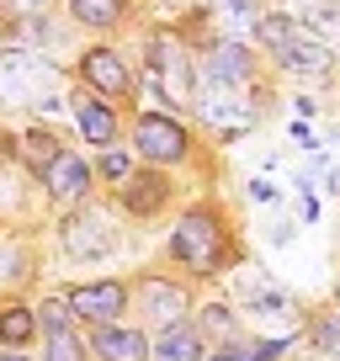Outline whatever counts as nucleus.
<instances>
[{
  "label": "nucleus",
  "instance_id": "nucleus-1",
  "mask_svg": "<svg viewBox=\"0 0 340 361\" xmlns=\"http://www.w3.org/2000/svg\"><path fill=\"white\" fill-rule=\"evenodd\" d=\"M54 85H59V64L54 59H43L27 43H6L0 48V106H6V112H27V106L59 112Z\"/></svg>",
  "mask_w": 340,
  "mask_h": 361
},
{
  "label": "nucleus",
  "instance_id": "nucleus-2",
  "mask_svg": "<svg viewBox=\"0 0 340 361\" xmlns=\"http://www.w3.org/2000/svg\"><path fill=\"white\" fill-rule=\"evenodd\" d=\"M255 37H261V48L287 69V75H303V80L329 75V59L335 54H329L303 22H293V16H261V22H255Z\"/></svg>",
  "mask_w": 340,
  "mask_h": 361
},
{
  "label": "nucleus",
  "instance_id": "nucleus-3",
  "mask_svg": "<svg viewBox=\"0 0 340 361\" xmlns=\"http://www.w3.org/2000/svg\"><path fill=\"white\" fill-rule=\"evenodd\" d=\"M170 255L181 260L186 271H197V276H213V271L224 266V255H229L224 218H218L213 207H192V213H181V224H176V234H170Z\"/></svg>",
  "mask_w": 340,
  "mask_h": 361
},
{
  "label": "nucleus",
  "instance_id": "nucleus-4",
  "mask_svg": "<svg viewBox=\"0 0 340 361\" xmlns=\"http://www.w3.org/2000/svg\"><path fill=\"white\" fill-rule=\"evenodd\" d=\"M133 149L149 159V165H176V159H186V149H192V133L181 128V117L144 112L133 123Z\"/></svg>",
  "mask_w": 340,
  "mask_h": 361
},
{
  "label": "nucleus",
  "instance_id": "nucleus-5",
  "mask_svg": "<svg viewBox=\"0 0 340 361\" xmlns=\"http://www.w3.org/2000/svg\"><path fill=\"white\" fill-rule=\"evenodd\" d=\"M64 250L75 260H96V255H107V250L117 245V228H112V218L102 213V207H80V213H69L64 218Z\"/></svg>",
  "mask_w": 340,
  "mask_h": 361
},
{
  "label": "nucleus",
  "instance_id": "nucleus-6",
  "mask_svg": "<svg viewBox=\"0 0 340 361\" xmlns=\"http://www.w3.org/2000/svg\"><path fill=\"white\" fill-rule=\"evenodd\" d=\"M149 80L159 85V96L170 90V102L192 96V64H186V48L176 37H149Z\"/></svg>",
  "mask_w": 340,
  "mask_h": 361
},
{
  "label": "nucleus",
  "instance_id": "nucleus-7",
  "mask_svg": "<svg viewBox=\"0 0 340 361\" xmlns=\"http://www.w3.org/2000/svg\"><path fill=\"white\" fill-rule=\"evenodd\" d=\"M80 80H85V90L102 96V102L133 90V75H128L123 54H112V48H85V54H80Z\"/></svg>",
  "mask_w": 340,
  "mask_h": 361
},
{
  "label": "nucleus",
  "instance_id": "nucleus-8",
  "mask_svg": "<svg viewBox=\"0 0 340 361\" xmlns=\"http://www.w3.org/2000/svg\"><path fill=\"white\" fill-rule=\"evenodd\" d=\"M123 308H128V287L123 282H85V287L69 293V314L85 319V324H96V329L112 324Z\"/></svg>",
  "mask_w": 340,
  "mask_h": 361
},
{
  "label": "nucleus",
  "instance_id": "nucleus-9",
  "mask_svg": "<svg viewBox=\"0 0 340 361\" xmlns=\"http://www.w3.org/2000/svg\"><path fill=\"white\" fill-rule=\"evenodd\" d=\"M250 75H255V59H250L245 43H213V48H207L202 80H207L213 90H234V85H245Z\"/></svg>",
  "mask_w": 340,
  "mask_h": 361
},
{
  "label": "nucleus",
  "instance_id": "nucleus-10",
  "mask_svg": "<svg viewBox=\"0 0 340 361\" xmlns=\"http://www.w3.org/2000/svg\"><path fill=\"white\" fill-rule=\"evenodd\" d=\"M37 180L48 186V197H54V202H80V197L91 192V165H85L80 154H69V149H64V154H59Z\"/></svg>",
  "mask_w": 340,
  "mask_h": 361
},
{
  "label": "nucleus",
  "instance_id": "nucleus-11",
  "mask_svg": "<svg viewBox=\"0 0 340 361\" xmlns=\"http://www.w3.org/2000/svg\"><path fill=\"white\" fill-rule=\"evenodd\" d=\"M138 303H144V314H154L170 329V324H181V314H186V287L165 282V276H144L138 282Z\"/></svg>",
  "mask_w": 340,
  "mask_h": 361
},
{
  "label": "nucleus",
  "instance_id": "nucleus-12",
  "mask_svg": "<svg viewBox=\"0 0 340 361\" xmlns=\"http://www.w3.org/2000/svg\"><path fill=\"white\" fill-rule=\"evenodd\" d=\"M123 207L128 213H138V218H149V213H159V207L170 202V180L159 176V170H133V176L123 180Z\"/></svg>",
  "mask_w": 340,
  "mask_h": 361
},
{
  "label": "nucleus",
  "instance_id": "nucleus-13",
  "mask_svg": "<svg viewBox=\"0 0 340 361\" xmlns=\"http://www.w3.org/2000/svg\"><path fill=\"white\" fill-rule=\"evenodd\" d=\"M202 117H207L224 138H239L250 123H255V106L239 102V96H229V90H207V96H202Z\"/></svg>",
  "mask_w": 340,
  "mask_h": 361
},
{
  "label": "nucleus",
  "instance_id": "nucleus-14",
  "mask_svg": "<svg viewBox=\"0 0 340 361\" xmlns=\"http://www.w3.org/2000/svg\"><path fill=\"white\" fill-rule=\"evenodd\" d=\"M69 106H75V123H80V133H85V144H112V138H117L112 102H102V96H91V90H80Z\"/></svg>",
  "mask_w": 340,
  "mask_h": 361
},
{
  "label": "nucleus",
  "instance_id": "nucleus-15",
  "mask_svg": "<svg viewBox=\"0 0 340 361\" xmlns=\"http://www.w3.org/2000/svg\"><path fill=\"white\" fill-rule=\"evenodd\" d=\"M91 350L102 361H149V340L138 329H123V324H102L91 340Z\"/></svg>",
  "mask_w": 340,
  "mask_h": 361
},
{
  "label": "nucleus",
  "instance_id": "nucleus-16",
  "mask_svg": "<svg viewBox=\"0 0 340 361\" xmlns=\"http://www.w3.org/2000/svg\"><path fill=\"white\" fill-rule=\"evenodd\" d=\"M159 361H202V335L192 324H170L159 335Z\"/></svg>",
  "mask_w": 340,
  "mask_h": 361
},
{
  "label": "nucleus",
  "instance_id": "nucleus-17",
  "mask_svg": "<svg viewBox=\"0 0 340 361\" xmlns=\"http://www.w3.org/2000/svg\"><path fill=\"white\" fill-rule=\"evenodd\" d=\"M37 335V314L32 308H22V303H11V308H0V345H27V340Z\"/></svg>",
  "mask_w": 340,
  "mask_h": 361
},
{
  "label": "nucleus",
  "instance_id": "nucleus-18",
  "mask_svg": "<svg viewBox=\"0 0 340 361\" xmlns=\"http://www.w3.org/2000/svg\"><path fill=\"white\" fill-rule=\"evenodd\" d=\"M59 154H64V144H59V133H43V128H32V133H22V159H27V165L37 170V176H43V170L54 165Z\"/></svg>",
  "mask_w": 340,
  "mask_h": 361
},
{
  "label": "nucleus",
  "instance_id": "nucleus-19",
  "mask_svg": "<svg viewBox=\"0 0 340 361\" xmlns=\"http://www.w3.org/2000/svg\"><path fill=\"white\" fill-rule=\"evenodd\" d=\"M69 16L80 27H117L123 22V0H69Z\"/></svg>",
  "mask_w": 340,
  "mask_h": 361
},
{
  "label": "nucleus",
  "instance_id": "nucleus-20",
  "mask_svg": "<svg viewBox=\"0 0 340 361\" xmlns=\"http://www.w3.org/2000/svg\"><path fill=\"white\" fill-rule=\"evenodd\" d=\"M43 361H85V340H80L75 329H59V335H48Z\"/></svg>",
  "mask_w": 340,
  "mask_h": 361
},
{
  "label": "nucleus",
  "instance_id": "nucleus-21",
  "mask_svg": "<svg viewBox=\"0 0 340 361\" xmlns=\"http://www.w3.org/2000/svg\"><path fill=\"white\" fill-rule=\"evenodd\" d=\"M218 22H261V0H213Z\"/></svg>",
  "mask_w": 340,
  "mask_h": 361
},
{
  "label": "nucleus",
  "instance_id": "nucleus-22",
  "mask_svg": "<svg viewBox=\"0 0 340 361\" xmlns=\"http://www.w3.org/2000/svg\"><path fill=\"white\" fill-rule=\"evenodd\" d=\"M69 298H48L43 308H37V324H43V335H59V329H69Z\"/></svg>",
  "mask_w": 340,
  "mask_h": 361
},
{
  "label": "nucleus",
  "instance_id": "nucleus-23",
  "mask_svg": "<svg viewBox=\"0 0 340 361\" xmlns=\"http://www.w3.org/2000/svg\"><path fill=\"white\" fill-rule=\"evenodd\" d=\"M202 329H213V335H224V340H229V335L239 329V324H234V308H224V303L202 308Z\"/></svg>",
  "mask_w": 340,
  "mask_h": 361
},
{
  "label": "nucleus",
  "instance_id": "nucleus-24",
  "mask_svg": "<svg viewBox=\"0 0 340 361\" xmlns=\"http://www.w3.org/2000/svg\"><path fill=\"white\" fill-rule=\"evenodd\" d=\"M96 170H102L107 180H128V176H133V159H128L123 149H107V154H102V165H96Z\"/></svg>",
  "mask_w": 340,
  "mask_h": 361
},
{
  "label": "nucleus",
  "instance_id": "nucleus-25",
  "mask_svg": "<svg viewBox=\"0 0 340 361\" xmlns=\"http://www.w3.org/2000/svg\"><path fill=\"white\" fill-rule=\"evenodd\" d=\"M314 345L324 350V356H335V350H340V314H335V319H319V324H314Z\"/></svg>",
  "mask_w": 340,
  "mask_h": 361
},
{
  "label": "nucleus",
  "instance_id": "nucleus-26",
  "mask_svg": "<svg viewBox=\"0 0 340 361\" xmlns=\"http://www.w3.org/2000/svg\"><path fill=\"white\" fill-rule=\"evenodd\" d=\"M27 255H22V250H16V245H0V276H11V282H16V276H27Z\"/></svg>",
  "mask_w": 340,
  "mask_h": 361
},
{
  "label": "nucleus",
  "instance_id": "nucleus-27",
  "mask_svg": "<svg viewBox=\"0 0 340 361\" xmlns=\"http://www.w3.org/2000/svg\"><path fill=\"white\" fill-rule=\"evenodd\" d=\"M308 27L329 32V27H340V11H335V6H324V11H314V16H308Z\"/></svg>",
  "mask_w": 340,
  "mask_h": 361
},
{
  "label": "nucleus",
  "instance_id": "nucleus-28",
  "mask_svg": "<svg viewBox=\"0 0 340 361\" xmlns=\"http://www.w3.org/2000/svg\"><path fill=\"white\" fill-rule=\"evenodd\" d=\"M250 197H255V202H272V197H277V186H266V180H255V186H250Z\"/></svg>",
  "mask_w": 340,
  "mask_h": 361
},
{
  "label": "nucleus",
  "instance_id": "nucleus-29",
  "mask_svg": "<svg viewBox=\"0 0 340 361\" xmlns=\"http://www.w3.org/2000/svg\"><path fill=\"white\" fill-rule=\"evenodd\" d=\"M213 361H255V350H224V356H213Z\"/></svg>",
  "mask_w": 340,
  "mask_h": 361
},
{
  "label": "nucleus",
  "instance_id": "nucleus-30",
  "mask_svg": "<svg viewBox=\"0 0 340 361\" xmlns=\"http://www.w3.org/2000/svg\"><path fill=\"white\" fill-rule=\"evenodd\" d=\"M0 361H27V356H16V350H6V356H0Z\"/></svg>",
  "mask_w": 340,
  "mask_h": 361
},
{
  "label": "nucleus",
  "instance_id": "nucleus-31",
  "mask_svg": "<svg viewBox=\"0 0 340 361\" xmlns=\"http://www.w3.org/2000/svg\"><path fill=\"white\" fill-rule=\"evenodd\" d=\"M335 303H340V287H335Z\"/></svg>",
  "mask_w": 340,
  "mask_h": 361
}]
</instances>
